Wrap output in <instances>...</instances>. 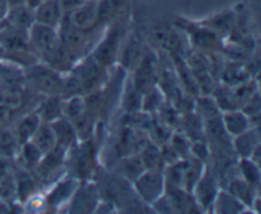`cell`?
<instances>
[{
    "label": "cell",
    "instance_id": "cell-25",
    "mask_svg": "<svg viewBox=\"0 0 261 214\" xmlns=\"http://www.w3.org/2000/svg\"><path fill=\"white\" fill-rule=\"evenodd\" d=\"M237 172L244 181H246L252 188L259 189L261 183L260 165L252 160L251 158H240L237 159Z\"/></svg>",
    "mask_w": 261,
    "mask_h": 214
},
{
    "label": "cell",
    "instance_id": "cell-39",
    "mask_svg": "<svg viewBox=\"0 0 261 214\" xmlns=\"http://www.w3.org/2000/svg\"><path fill=\"white\" fill-rule=\"evenodd\" d=\"M8 9H9V7H8L7 0H0V22L5 18Z\"/></svg>",
    "mask_w": 261,
    "mask_h": 214
},
{
    "label": "cell",
    "instance_id": "cell-31",
    "mask_svg": "<svg viewBox=\"0 0 261 214\" xmlns=\"http://www.w3.org/2000/svg\"><path fill=\"white\" fill-rule=\"evenodd\" d=\"M86 114V102H84L83 94L64 98L63 103V116L66 117L69 121H74L78 117Z\"/></svg>",
    "mask_w": 261,
    "mask_h": 214
},
{
    "label": "cell",
    "instance_id": "cell-13",
    "mask_svg": "<svg viewBox=\"0 0 261 214\" xmlns=\"http://www.w3.org/2000/svg\"><path fill=\"white\" fill-rule=\"evenodd\" d=\"M81 180H78L74 176L65 178H59L58 181L54 182V186L50 189L48 194H46L45 201L46 205L50 206H58L66 205L70 201L71 196L75 193L76 188H78Z\"/></svg>",
    "mask_w": 261,
    "mask_h": 214
},
{
    "label": "cell",
    "instance_id": "cell-38",
    "mask_svg": "<svg viewBox=\"0 0 261 214\" xmlns=\"http://www.w3.org/2000/svg\"><path fill=\"white\" fill-rule=\"evenodd\" d=\"M84 2L86 0H59V4H60V8L64 14H66V13L71 12V10L75 9L81 4H83Z\"/></svg>",
    "mask_w": 261,
    "mask_h": 214
},
{
    "label": "cell",
    "instance_id": "cell-36",
    "mask_svg": "<svg viewBox=\"0 0 261 214\" xmlns=\"http://www.w3.org/2000/svg\"><path fill=\"white\" fill-rule=\"evenodd\" d=\"M140 47L139 43L135 42V40H132L127 43L126 48L122 52V63L126 66H130L132 64L137 65L138 61L140 60Z\"/></svg>",
    "mask_w": 261,
    "mask_h": 214
},
{
    "label": "cell",
    "instance_id": "cell-10",
    "mask_svg": "<svg viewBox=\"0 0 261 214\" xmlns=\"http://www.w3.org/2000/svg\"><path fill=\"white\" fill-rule=\"evenodd\" d=\"M98 189L94 183L88 182H79L75 193L71 196L69 201V211L74 213H87V211H94L97 208V204L99 201Z\"/></svg>",
    "mask_w": 261,
    "mask_h": 214
},
{
    "label": "cell",
    "instance_id": "cell-19",
    "mask_svg": "<svg viewBox=\"0 0 261 214\" xmlns=\"http://www.w3.org/2000/svg\"><path fill=\"white\" fill-rule=\"evenodd\" d=\"M41 122L42 121H41L40 116H38L35 110L30 112H25L22 117H19L17 120L14 126L12 127L19 145L25 142H30L31 138L33 137V134L37 130V127L40 126Z\"/></svg>",
    "mask_w": 261,
    "mask_h": 214
},
{
    "label": "cell",
    "instance_id": "cell-3",
    "mask_svg": "<svg viewBox=\"0 0 261 214\" xmlns=\"http://www.w3.org/2000/svg\"><path fill=\"white\" fill-rule=\"evenodd\" d=\"M28 41L38 60L43 59L60 46L58 28L35 22L28 30Z\"/></svg>",
    "mask_w": 261,
    "mask_h": 214
},
{
    "label": "cell",
    "instance_id": "cell-12",
    "mask_svg": "<svg viewBox=\"0 0 261 214\" xmlns=\"http://www.w3.org/2000/svg\"><path fill=\"white\" fill-rule=\"evenodd\" d=\"M120 40H121V31L119 28H112L111 32L107 33L106 37L97 43L96 48L92 52L94 60L98 61L105 68L111 66L119 56Z\"/></svg>",
    "mask_w": 261,
    "mask_h": 214
},
{
    "label": "cell",
    "instance_id": "cell-16",
    "mask_svg": "<svg viewBox=\"0 0 261 214\" xmlns=\"http://www.w3.org/2000/svg\"><path fill=\"white\" fill-rule=\"evenodd\" d=\"M35 22L58 28L64 18L59 0H42L35 8Z\"/></svg>",
    "mask_w": 261,
    "mask_h": 214
},
{
    "label": "cell",
    "instance_id": "cell-4",
    "mask_svg": "<svg viewBox=\"0 0 261 214\" xmlns=\"http://www.w3.org/2000/svg\"><path fill=\"white\" fill-rule=\"evenodd\" d=\"M106 69L98 61L94 60L92 55L87 59H82L73 66V70L75 71L82 83L83 96L102 88V84L105 83L106 78Z\"/></svg>",
    "mask_w": 261,
    "mask_h": 214
},
{
    "label": "cell",
    "instance_id": "cell-26",
    "mask_svg": "<svg viewBox=\"0 0 261 214\" xmlns=\"http://www.w3.org/2000/svg\"><path fill=\"white\" fill-rule=\"evenodd\" d=\"M31 142L40 149L42 154L51 152L56 148V138L50 122H41L40 126L35 131Z\"/></svg>",
    "mask_w": 261,
    "mask_h": 214
},
{
    "label": "cell",
    "instance_id": "cell-11",
    "mask_svg": "<svg viewBox=\"0 0 261 214\" xmlns=\"http://www.w3.org/2000/svg\"><path fill=\"white\" fill-rule=\"evenodd\" d=\"M223 189H226V190L229 191L234 198L239 199V200L249 209V211L259 213V189L252 188V186L249 185L246 181L242 180L239 175L232 177L231 180L226 183V186H224Z\"/></svg>",
    "mask_w": 261,
    "mask_h": 214
},
{
    "label": "cell",
    "instance_id": "cell-2",
    "mask_svg": "<svg viewBox=\"0 0 261 214\" xmlns=\"http://www.w3.org/2000/svg\"><path fill=\"white\" fill-rule=\"evenodd\" d=\"M132 186L134 194L144 205H152L166 191L163 170H145L133 181Z\"/></svg>",
    "mask_w": 261,
    "mask_h": 214
},
{
    "label": "cell",
    "instance_id": "cell-9",
    "mask_svg": "<svg viewBox=\"0 0 261 214\" xmlns=\"http://www.w3.org/2000/svg\"><path fill=\"white\" fill-rule=\"evenodd\" d=\"M189 36L196 51H200L203 54H213L222 52L223 50L221 36L214 31L209 30L205 25L193 24V27L189 30Z\"/></svg>",
    "mask_w": 261,
    "mask_h": 214
},
{
    "label": "cell",
    "instance_id": "cell-15",
    "mask_svg": "<svg viewBox=\"0 0 261 214\" xmlns=\"http://www.w3.org/2000/svg\"><path fill=\"white\" fill-rule=\"evenodd\" d=\"M221 120L223 122V126L226 129L227 134L231 138L237 137V135L242 134L244 131L249 130L250 127L254 126L251 119L240 109L222 111Z\"/></svg>",
    "mask_w": 261,
    "mask_h": 214
},
{
    "label": "cell",
    "instance_id": "cell-1",
    "mask_svg": "<svg viewBox=\"0 0 261 214\" xmlns=\"http://www.w3.org/2000/svg\"><path fill=\"white\" fill-rule=\"evenodd\" d=\"M24 84L40 96H60L63 74L42 61H36L23 69Z\"/></svg>",
    "mask_w": 261,
    "mask_h": 214
},
{
    "label": "cell",
    "instance_id": "cell-22",
    "mask_svg": "<svg viewBox=\"0 0 261 214\" xmlns=\"http://www.w3.org/2000/svg\"><path fill=\"white\" fill-rule=\"evenodd\" d=\"M42 155L43 154L40 152V149L30 140V142L20 144L17 157L14 158V162L15 165L20 166L24 170L33 172L40 163Z\"/></svg>",
    "mask_w": 261,
    "mask_h": 214
},
{
    "label": "cell",
    "instance_id": "cell-5",
    "mask_svg": "<svg viewBox=\"0 0 261 214\" xmlns=\"http://www.w3.org/2000/svg\"><path fill=\"white\" fill-rule=\"evenodd\" d=\"M219 189H221V185L218 182V178L216 177L212 168L205 165L203 173L191 190V195L201 211H211Z\"/></svg>",
    "mask_w": 261,
    "mask_h": 214
},
{
    "label": "cell",
    "instance_id": "cell-35",
    "mask_svg": "<svg viewBox=\"0 0 261 214\" xmlns=\"http://www.w3.org/2000/svg\"><path fill=\"white\" fill-rule=\"evenodd\" d=\"M190 157L200 160L203 163H208L211 158V147L205 139H196L190 142Z\"/></svg>",
    "mask_w": 261,
    "mask_h": 214
},
{
    "label": "cell",
    "instance_id": "cell-40",
    "mask_svg": "<svg viewBox=\"0 0 261 214\" xmlns=\"http://www.w3.org/2000/svg\"><path fill=\"white\" fill-rule=\"evenodd\" d=\"M7 2H8V7L9 8L19 7V5L27 4V0H7Z\"/></svg>",
    "mask_w": 261,
    "mask_h": 214
},
{
    "label": "cell",
    "instance_id": "cell-28",
    "mask_svg": "<svg viewBox=\"0 0 261 214\" xmlns=\"http://www.w3.org/2000/svg\"><path fill=\"white\" fill-rule=\"evenodd\" d=\"M143 94L137 89L132 78L127 79L122 93V109L126 114H138L142 111Z\"/></svg>",
    "mask_w": 261,
    "mask_h": 214
},
{
    "label": "cell",
    "instance_id": "cell-33",
    "mask_svg": "<svg viewBox=\"0 0 261 214\" xmlns=\"http://www.w3.org/2000/svg\"><path fill=\"white\" fill-rule=\"evenodd\" d=\"M0 200L4 201L10 206L17 203V183H15L13 171L3 178H0Z\"/></svg>",
    "mask_w": 261,
    "mask_h": 214
},
{
    "label": "cell",
    "instance_id": "cell-18",
    "mask_svg": "<svg viewBox=\"0 0 261 214\" xmlns=\"http://www.w3.org/2000/svg\"><path fill=\"white\" fill-rule=\"evenodd\" d=\"M211 211L221 214H239L249 211V209H247L239 199L234 198L229 191L221 188L219 189L218 194H217L216 199H214Z\"/></svg>",
    "mask_w": 261,
    "mask_h": 214
},
{
    "label": "cell",
    "instance_id": "cell-20",
    "mask_svg": "<svg viewBox=\"0 0 261 214\" xmlns=\"http://www.w3.org/2000/svg\"><path fill=\"white\" fill-rule=\"evenodd\" d=\"M64 98L61 96H46L37 103L35 111L42 122H53L63 116Z\"/></svg>",
    "mask_w": 261,
    "mask_h": 214
},
{
    "label": "cell",
    "instance_id": "cell-8",
    "mask_svg": "<svg viewBox=\"0 0 261 214\" xmlns=\"http://www.w3.org/2000/svg\"><path fill=\"white\" fill-rule=\"evenodd\" d=\"M132 81L138 91L142 94L147 93L152 88L157 87V81H160V73H157L154 59L149 55H143L135 65V71Z\"/></svg>",
    "mask_w": 261,
    "mask_h": 214
},
{
    "label": "cell",
    "instance_id": "cell-17",
    "mask_svg": "<svg viewBox=\"0 0 261 214\" xmlns=\"http://www.w3.org/2000/svg\"><path fill=\"white\" fill-rule=\"evenodd\" d=\"M50 124L56 138V147L69 150L79 142L73 124L66 117H59L55 121L50 122Z\"/></svg>",
    "mask_w": 261,
    "mask_h": 214
},
{
    "label": "cell",
    "instance_id": "cell-14",
    "mask_svg": "<svg viewBox=\"0 0 261 214\" xmlns=\"http://www.w3.org/2000/svg\"><path fill=\"white\" fill-rule=\"evenodd\" d=\"M260 147L259 126H252L242 134L232 138V149L239 158H250Z\"/></svg>",
    "mask_w": 261,
    "mask_h": 214
},
{
    "label": "cell",
    "instance_id": "cell-7",
    "mask_svg": "<svg viewBox=\"0 0 261 214\" xmlns=\"http://www.w3.org/2000/svg\"><path fill=\"white\" fill-rule=\"evenodd\" d=\"M63 20L81 31L91 32L98 24V0H86L71 12L64 14Z\"/></svg>",
    "mask_w": 261,
    "mask_h": 214
},
{
    "label": "cell",
    "instance_id": "cell-30",
    "mask_svg": "<svg viewBox=\"0 0 261 214\" xmlns=\"http://www.w3.org/2000/svg\"><path fill=\"white\" fill-rule=\"evenodd\" d=\"M145 171L142 160H140L138 153L135 154H129L125 158H122L121 165H120V172L121 176L130 183L137 180L140 175Z\"/></svg>",
    "mask_w": 261,
    "mask_h": 214
},
{
    "label": "cell",
    "instance_id": "cell-29",
    "mask_svg": "<svg viewBox=\"0 0 261 214\" xmlns=\"http://www.w3.org/2000/svg\"><path fill=\"white\" fill-rule=\"evenodd\" d=\"M19 143L15 137L13 127L2 126L0 127V155L14 159L19 150Z\"/></svg>",
    "mask_w": 261,
    "mask_h": 214
},
{
    "label": "cell",
    "instance_id": "cell-21",
    "mask_svg": "<svg viewBox=\"0 0 261 214\" xmlns=\"http://www.w3.org/2000/svg\"><path fill=\"white\" fill-rule=\"evenodd\" d=\"M3 20H5L8 24L13 25V27L28 31L31 25L35 23V10L33 8L28 7L27 4L9 8Z\"/></svg>",
    "mask_w": 261,
    "mask_h": 214
},
{
    "label": "cell",
    "instance_id": "cell-6",
    "mask_svg": "<svg viewBox=\"0 0 261 214\" xmlns=\"http://www.w3.org/2000/svg\"><path fill=\"white\" fill-rule=\"evenodd\" d=\"M66 155L68 150L60 147H56L51 152L43 154L36 170L32 172L37 182L47 183L50 181H58V173L66 165Z\"/></svg>",
    "mask_w": 261,
    "mask_h": 214
},
{
    "label": "cell",
    "instance_id": "cell-37",
    "mask_svg": "<svg viewBox=\"0 0 261 214\" xmlns=\"http://www.w3.org/2000/svg\"><path fill=\"white\" fill-rule=\"evenodd\" d=\"M14 168V159L0 155V178L10 173Z\"/></svg>",
    "mask_w": 261,
    "mask_h": 214
},
{
    "label": "cell",
    "instance_id": "cell-32",
    "mask_svg": "<svg viewBox=\"0 0 261 214\" xmlns=\"http://www.w3.org/2000/svg\"><path fill=\"white\" fill-rule=\"evenodd\" d=\"M203 25L208 27L209 30L214 31L219 36H224L231 32L232 27L234 24V17L232 13H223V14L216 15L214 18L209 19L208 22L201 23Z\"/></svg>",
    "mask_w": 261,
    "mask_h": 214
},
{
    "label": "cell",
    "instance_id": "cell-34",
    "mask_svg": "<svg viewBox=\"0 0 261 214\" xmlns=\"http://www.w3.org/2000/svg\"><path fill=\"white\" fill-rule=\"evenodd\" d=\"M190 142L191 140L181 131L172 132L170 140H168V143L173 148V150L177 153L180 159H186V158L190 157Z\"/></svg>",
    "mask_w": 261,
    "mask_h": 214
},
{
    "label": "cell",
    "instance_id": "cell-24",
    "mask_svg": "<svg viewBox=\"0 0 261 214\" xmlns=\"http://www.w3.org/2000/svg\"><path fill=\"white\" fill-rule=\"evenodd\" d=\"M252 79L251 74L241 65L239 61H232L231 64H226L223 66V71L221 75V83L228 87H237L245 82Z\"/></svg>",
    "mask_w": 261,
    "mask_h": 214
},
{
    "label": "cell",
    "instance_id": "cell-23",
    "mask_svg": "<svg viewBox=\"0 0 261 214\" xmlns=\"http://www.w3.org/2000/svg\"><path fill=\"white\" fill-rule=\"evenodd\" d=\"M138 155H139L145 170H163L165 168L161 148L154 142L145 143L139 149Z\"/></svg>",
    "mask_w": 261,
    "mask_h": 214
},
{
    "label": "cell",
    "instance_id": "cell-27",
    "mask_svg": "<svg viewBox=\"0 0 261 214\" xmlns=\"http://www.w3.org/2000/svg\"><path fill=\"white\" fill-rule=\"evenodd\" d=\"M193 111L201 119L208 120L221 115V109L212 94H198L193 102Z\"/></svg>",
    "mask_w": 261,
    "mask_h": 214
}]
</instances>
